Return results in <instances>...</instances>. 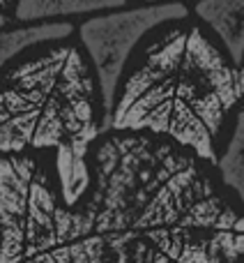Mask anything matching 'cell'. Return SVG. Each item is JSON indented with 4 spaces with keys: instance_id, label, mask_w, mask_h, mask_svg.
<instances>
[{
    "instance_id": "1",
    "label": "cell",
    "mask_w": 244,
    "mask_h": 263,
    "mask_svg": "<svg viewBox=\"0 0 244 263\" xmlns=\"http://www.w3.org/2000/svg\"><path fill=\"white\" fill-rule=\"evenodd\" d=\"M90 176L74 205L90 263H244V208L191 150L109 129Z\"/></svg>"
},
{
    "instance_id": "2",
    "label": "cell",
    "mask_w": 244,
    "mask_h": 263,
    "mask_svg": "<svg viewBox=\"0 0 244 263\" xmlns=\"http://www.w3.org/2000/svg\"><path fill=\"white\" fill-rule=\"evenodd\" d=\"M242 109L240 65L189 12L159 23L134 49L109 129L161 136L214 166Z\"/></svg>"
},
{
    "instance_id": "3",
    "label": "cell",
    "mask_w": 244,
    "mask_h": 263,
    "mask_svg": "<svg viewBox=\"0 0 244 263\" xmlns=\"http://www.w3.org/2000/svg\"><path fill=\"white\" fill-rule=\"evenodd\" d=\"M106 132L104 92L76 35L32 46L3 69L0 157H51L72 208L90 187V150Z\"/></svg>"
},
{
    "instance_id": "4",
    "label": "cell",
    "mask_w": 244,
    "mask_h": 263,
    "mask_svg": "<svg viewBox=\"0 0 244 263\" xmlns=\"http://www.w3.org/2000/svg\"><path fill=\"white\" fill-rule=\"evenodd\" d=\"M0 263H90L46 155L0 157Z\"/></svg>"
},
{
    "instance_id": "5",
    "label": "cell",
    "mask_w": 244,
    "mask_h": 263,
    "mask_svg": "<svg viewBox=\"0 0 244 263\" xmlns=\"http://www.w3.org/2000/svg\"><path fill=\"white\" fill-rule=\"evenodd\" d=\"M189 5H125L76 23V40L86 49L99 79L111 118V106L127 60L145 35L159 23L189 14Z\"/></svg>"
},
{
    "instance_id": "6",
    "label": "cell",
    "mask_w": 244,
    "mask_h": 263,
    "mask_svg": "<svg viewBox=\"0 0 244 263\" xmlns=\"http://www.w3.org/2000/svg\"><path fill=\"white\" fill-rule=\"evenodd\" d=\"M131 5V0H16L14 23H81L83 18Z\"/></svg>"
},
{
    "instance_id": "7",
    "label": "cell",
    "mask_w": 244,
    "mask_h": 263,
    "mask_svg": "<svg viewBox=\"0 0 244 263\" xmlns=\"http://www.w3.org/2000/svg\"><path fill=\"white\" fill-rule=\"evenodd\" d=\"M191 12L214 32L237 65H244V0H198Z\"/></svg>"
},
{
    "instance_id": "8",
    "label": "cell",
    "mask_w": 244,
    "mask_h": 263,
    "mask_svg": "<svg viewBox=\"0 0 244 263\" xmlns=\"http://www.w3.org/2000/svg\"><path fill=\"white\" fill-rule=\"evenodd\" d=\"M76 35V23H9L0 28V74L28 49Z\"/></svg>"
},
{
    "instance_id": "9",
    "label": "cell",
    "mask_w": 244,
    "mask_h": 263,
    "mask_svg": "<svg viewBox=\"0 0 244 263\" xmlns=\"http://www.w3.org/2000/svg\"><path fill=\"white\" fill-rule=\"evenodd\" d=\"M214 171L228 196L244 208V109L214 162Z\"/></svg>"
},
{
    "instance_id": "10",
    "label": "cell",
    "mask_w": 244,
    "mask_h": 263,
    "mask_svg": "<svg viewBox=\"0 0 244 263\" xmlns=\"http://www.w3.org/2000/svg\"><path fill=\"white\" fill-rule=\"evenodd\" d=\"M134 5H194L198 0H131Z\"/></svg>"
},
{
    "instance_id": "11",
    "label": "cell",
    "mask_w": 244,
    "mask_h": 263,
    "mask_svg": "<svg viewBox=\"0 0 244 263\" xmlns=\"http://www.w3.org/2000/svg\"><path fill=\"white\" fill-rule=\"evenodd\" d=\"M14 5H16V0H0V14H7V16H12Z\"/></svg>"
},
{
    "instance_id": "12",
    "label": "cell",
    "mask_w": 244,
    "mask_h": 263,
    "mask_svg": "<svg viewBox=\"0 0 244 263\" xmlns=\"http://www.w3.org/2000/svg\"><path fill=\"white\" fill-rule=\"evenodd\" d=\"M9 23H12V16H7V14H0V28L9 26Z\"/></svg>"
},
{
    "instance_id": "13",
    "label": "cell",
    "mask_w": 244,
    "mask_h": 263,
    "mask_svg": "<svg viewBox=\"0 0 244 263\" xmlns=\"http://www.w3.org/2000/svg\"><path fill=\"white\" fill-rule=\"evenodd\" d=\"M240 86H242V102H244V65L240 67Z\"/></svg>"
}]
</instances>
